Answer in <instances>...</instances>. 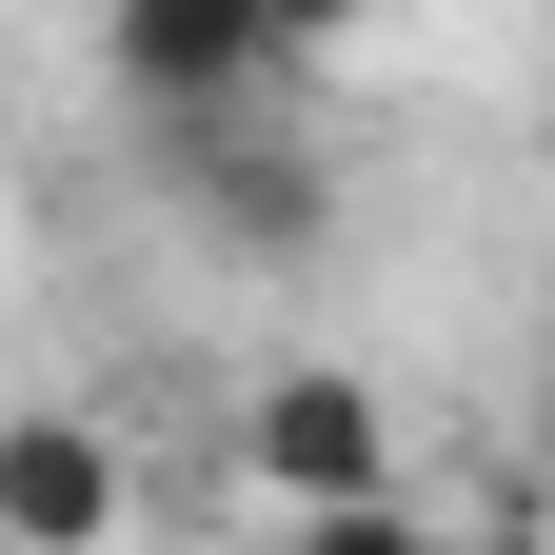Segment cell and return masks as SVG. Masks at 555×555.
<instances>
[{"instance_id":"1","label":"cell","mask_w":555,"mask_h":555,"mask_svg":"<svg viewBox=\"0 0 555 555\" xmlns=\"http://www.w3.org/2000/svg\"><path fill=\"white\" fill-rule=\"evenodd\" d=\"M159 198H179L219 258H318V238H337V159H318V119H298V100L159 119Z\"/></svg>"},{"instance_id":"2","label":"cell","mask_w":555,"mask_h":555,"mask_svg":"<svg viewBox=\"0 0 555 555\" xmlns=\"http://www.w3.org/2000/svg\"><path fill=\"white\" fill-rule=\"evenodd\" d=\"M100 60H119L139 139H159V119H238V100H278V80H298L278 0H100Z\"/></svg>"},{"instance_id":"3","label":"cell","mask_w":555,"mask_h":555,"mask_svg":"<svg viewBox=\"0 0 555 555\" xmlns=\"http://www.w3.org/2000/svg\"><path fill=\"white\" fill-rule=\"evenodd\" d=\"M238 476H258L278 516H337V496H397V397H377V377H337V358L258 377V397H238Z\"/></svg>"},{"instance_id":"4","label":"cell","mask_w":555,"mask_h":555,"mask_svg":"<svg viewBox=\"0 0 555 555\" xmlns=\"http://www.w3.org/2000/svg\"><path fill=\"white\" fill-rule=\"evenodd\" d=\"M139 476L100 416H0V555H119Z\"/></svg>"},{"instance_id":"5","label":"cell","mask_w":555,"mask_h":555,"mask_svg":"<svg viewBox=\"0 0 555 555\" xmlns=\"http://www.w3.org/2000/svg\"><path fill=\"white\" fill-rule=\"evenodd\" d=\"M278 555H437L416 496H337V516H278Z\"/></svg>"},{"instance_id":"6","label":"cell","mask_w":555,"mask_h":555,"mask_svg":"<svg viewBox=\"0 0 555 555\" xmlns=\"http://www.w3.org/2000/svg\"><path fill=\"white\" fill-rule=\"evenodd\" d=\"M516 456H535V496H555V337H535V377H516Z\"/></svg>"},{"instance_id":"7","label":"cell","mask_w":555,"mask_h":555,"mask_svg":"<svg viewBox=\"0 0 555 555\" xmlns=\"http://www.w3.org/2000/svg\"><path fill=\"white\" fill-rule=\"evenodd\" d=\"M358 21H377V0H278V40H298V60H318V40H358Z\"/></svg>"}]
</instances>
